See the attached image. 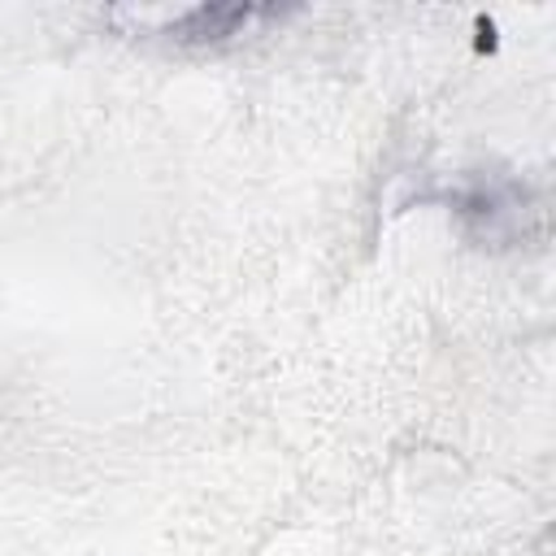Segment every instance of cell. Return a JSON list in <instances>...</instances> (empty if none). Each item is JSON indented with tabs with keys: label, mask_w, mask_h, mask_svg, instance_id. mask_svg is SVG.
<instances>
[{
	"label": "cell",
	"mask_w": 556,
	"mask_h": 556,
	"mask_svg": "<svg viewBox=\"0 0 556 556\" xmlns=\"http://www.w3.org/2000/svg\"><path fill=\"white\" fill-rule=\"evenodd\" d=\"M278 13L282 9H274V4H195V9L178 13L165 30L182 43H208V39H230V35L248 30L252 22H265Z\"/></svg>",
	"instance_id": "obj_1"
}]
</instances>
